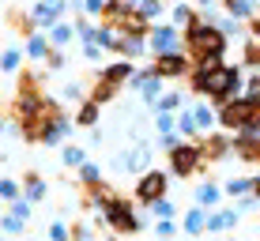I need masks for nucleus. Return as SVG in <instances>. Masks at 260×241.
<instances>
[{
    "mask_svg": "<svg viewBox=\"0 0 260 241\" xmlns=\"http://www.w3.org/2000/svg\"><path fill=\"white\" fill-rule=\"evenodd\" d=\"M185 53L192 57V64H200L208 57H222L226 53V30L219 23L196 19L192 26H185Z\"/></svg>",
    "mask_w": 260,
    "mask_h": 241,
    "instance_id": "1",
    "label": "nucleus"
},
{
    "mask_svg": "<svg viewBox=\"0 0 260 241\" xmlns=\"http://www.w3.org/2000/svg\"><path fill=\"white\" fill-rule=\"evenodd\" d=\"M98 215L110 226V234H117V237H136L143 230V219L136 215V200H124V196H117V200L106 211H98Z\"/></svg>",
    "mask_w": 260,
    "mask_h": 241,
    "instance_id": "2",
    "label": "nucleus"
},
{
    "mask_svg": "<svg viewBox=\"0 0 260 241\" xmlns=\"http://www.w3.org/2000/svg\"><path fill=\"white\" fill-rule=\"evenodd\" d=\"M166 162H170V174H174V177H196L204 166H208V155H204L200 144L181 140V144H174L166 151Z\"/></svg>",
    "mask_w": 260,
    "mask_h": 241,
    "instance_id": "3",
    "label": "nucleus"
},
{
    "mask_svg": "<svg viewBox=\"0 0 260 241\" xmlns=\"http://www.w3.org/2000/svg\"><path fill=\"white\" fill-rule=\"evenodd\" d=\"M170 192V174L166 169H143L136 177V189H132V200L143 203V208H151L155 200H162Z\"/></svg>",
    "mask_w": 260,
    "mask_h": 241,
    "instance_id": "4",
    "label": "nucleus"
},
{
    "mask_svg": "<svg viewBox=\"0 0 260 241\" xmlns=\"http://www.w3.org/2000/svg\"><path fill=\"white\" fill-rule=\"evenodd\" d=\"M151 72H158L162 79H181L192 72V57L181 49H170V53H158L155 64H151Z\"/></svg>",
    "mask_w": 260,
    "mask_h": 241,
    "instance_id": "5",
    "label": "nucleus"
},
{
    "mask_svg": "<svg viewBox=\"0 0 260 241\" xmlns=\"http://www.w3.org/2000/svg\"><path fill=\"white\" fill-rule=\"evenodd\" d=\"M117 196H121V192H117V185H113V181L83 185V208H87V211H106Z\"/></svg>",
    "mask_w": 260,
    "mask_h": 241,
    "instance_id": "6",
    "label": "nucleus"
},
{
    "mask_svg": "<svg viewBox=\"0 0 260 241\" xmlns=\"http://www.w3.org/2000/svg\"><path fill=\"white\" fill-rule=\"evenodd\" d=\"M204 155L208 162H226L234 155V132H204Z\"/></svg>",
    "mask_w": 260,
    "mask_h": 241,
    "instance_id": "7",
    "label": "nucleus"
},
{
    "mask_svg": "<svg viewBox=\"0 0 260 241\" xmlns=\"http://www.w3.org/2000/svg\"><path fill=\"white\" fill-rule=\"evenodd\" d=\"M234 155H238V162H249V166L260 162V136L253 128L234 132Z\"/></svg>",
    "mask_w": 260,
    "mask_h": 241,
    "instance_id": "8",
    "label": "nucleus"
},
{
    "mask_svg": "<svg viewBox=\"0 0 260 241\" xmlns=\"http://www.w3.org/2000/svg\"><path fill=\"white\" fill-rule=\"evenodd\" d=\"M113 166H117V169H124V174H143V169H151V147H132L128 151V155H124V158H113Z\"/></svg>",
    "mask_w": 260,
    "mask_h": 241,
    "instance_id": "9",
    "label": "nucleus"
},
{
    "mask_svg": "<svg viewBox=\"0 0 260 241\" xmlns=\"http://www.w3.org/2000/svg\"><path fill=\"white\" fill-rule=\"evenodd\" d=\"M238 219H241L238 203H234V208H215L208 215V234H226V230L238 226Z\"/></svg>",
    "mask_w": 260,
    "mask_h": 241,
    "instance_id": "10",
    "label": "nucleus"
},
{
    "mask_svg": "<svg viewBox=\"0 0 260 241\" xmlns=\"http://www.w3.org/2000/svg\"><path fill=\"white\" fill-rule=\"evenodd\" d=\"M192 196H196V203H200V208L215 211V208L222 203V196H226V189H222V185H215V181H200Z\"/></svg>",
    "mask_w": 260,
    "mask_h": 241,
    "instance_id": "11",
    "label": "nucleus"
},
{
    "mask_svg": "<svg viewBox=\"0 0 260 241\" xmlns=\"http://www.w3.org/2000/svg\"><path fill=\"white\" fill-rule=\"evenodd\" d=\"M147 46L155 49V53H170V49H177V26H151Z\"/></svg>",
    "mask_w": 260,
    "mask_h": 241,
    "instance_id": "12",
    "label": "nucleus"
},
{
    "mask_svg": "<svg viewBox=\"0 0 260 241\" xmlns=\"http://www.w3.org/2000/svg\"><path fill=\"white\" fill-rule=\"evenodd\" d=\"M208 215H211V211L196 203V208H189V211H185V219H181V230H185L189 237H200L204 230H208Z\"/></svg>",
    "mask_w": 260,
    "mask_h": 241,
    "instance_id": "13",
    "label": "nucleus"
},
{
    "mask_svg": "<svg viewBox=\"0 0 260 241\" xmlns=\"http://www.w3.org/2000/svg\"><path fill=\"white\" fill-rule=\"evenodd\" d=\"M46 177H42L38 174V169H30V174H26L23 177V196H26V200H34V203H42V200H46Z\"/></svg>",
    "mask_w": 260,
    "mask_h": 241,
    "instance_id": "14",
    "label": "nucleus"
},
{
    "mask_svg": "<svg viewBox=\"0 0 260 241\" xmlns=\"http://www.w3.org/2000/svg\"><path fill=\"white\" fill-rule=\"evenodd\" d=\"M117 87H121V83H113V79L98 76V79H94V87H91V102H98V106L113 102V98H117Z\"/></svg>",
    "mask_w": 260,
    "mask_h": 241,
    "instance_id": "15",
    "label": "nucleus"
},
{
    "mask_svg": "<svg viewBox=\"0 0 260 241\" xmlns=\"http://www.w3.org/2000/svg\"><path fill=\"white\" fill-rule=\"evenodd\" d=\"M76 124H79V128H94V124H98V102L87 98V102L79 106V113H76Z\"/></svg>",
    "mask_w": 260,
    "mask_h": 241,
    "instance_id": "16",
    "label": "nucleus"
},
{
    "mask_svg": "<svg viewBox=\"0 0 260 241\" xmlns=\"http://www.w3.org/2000/svg\"><path fill=\"white\" fill-rule=\"evenodd\" d=\"M192 113H196V124H200V132H211V128H215V121H219V113H215L208 102H200Z\"/></svg>",
    "mask_w": 260,
    "mask_h": 241,
    "instance_id": "17",
    "label": "nucleus"
},
{
    "mask_svg": "<svg viewBox=\"0 0 260 241\" xmlns=\"http://www.w3.org/2000/svg\"><path fill=\"white\" fill-rule=\"evenodd\" d=\"M60 162L72 166V169H79V166L87 162V151H83V147H76V144H64V151H60Z\"/></svg>",
    "mask_w": 260,
    "mask_h": 241,
    "instance_id": "18",
    "label": "nucleus"
},
{
    "mask_svg": "<svg viewBox=\"0 0 260 241\" xmlns=\"http://www.w3.org/2000/svg\"><path fill=\"white\" fill-rule=\"evenodd\" d=\"M102 76H106V79H113V83H124V79H132L136 72H132V64H128V60H117V64L102 68Z\"/></svg>",
    "mask_w": 260,
    "mask_h": 241,
    "instance_id": "19",
    "label": "nucleus"
},
{
    "mask_svg": "<svg viewBox=\"0 0 260 241\" xmlns=\"http://www.w3.org/2000/svg\"><path fill=\"white\" fill-rule=\"evenodd\" d=\"M222 189H226V196H234V200H238V196H249V192H253V177H230Z\"/></svg>",
    "mask_w": 260,
    "mask_h": 241,
    "instance_id": "20",
    "label": "nucleus"
},
{
    "mask_svg": "<svg viewBox=\"0 0 260 241\" xmlns=\"http://www.w3.org/2000/svg\"><path fill=\"white\" fill-rule=\"evenodd\" d=\"M26 57H49V42L46 38H38V34H30V38H26Z\"/></svg>",
    "mask_w": 260,
    "mask_h": 241,
    "instance_id": "21",
    "label": "nucleus"
},
{
    "mask_svg": "<svg viewBox=\"0 0 260 241\" xmlns=\"http://www.w3.org/2000/svg\"><path fill=\"white\" fill-rule=\"evenodd\" d=\"M72 34H76V26H68V23H53V26H49V38H53V46H57V49L64 46Z\"/></svg>",
    "mask_w": 260,
    "mask_h": 241,
    "instance_id": "22",
    "label": "nucleus"
},
{
    "mask_svg": "<svg viewBox=\"0 0 260 241\" xmlns=\"http://www.w3.org/2000/svg\"><path fill=\"white\" fill-rule=\"evenodd\" d=\"M79 174V185H94V181H102V166H94V162H83L76 169Z\"/></svg>",
    "mask_w": 260,
    "mask_h": 241,
    "instance_id": "23",
    "label": "nucleus"
},
{
    "mask_svg": "<svg viewBox=\"0 0 260 241\" xmlns=\"http://www.w3.org/2000/svg\"><path fill=\"white\" fill-rule=\"evenodd\" d=\"M8 211H12L15 219H23V222H26V219L34 215V200H26V196H19L15 203H8Z\"/></svg>",
    "mask_w": 260,
    "mask_h": 241,
    "instance_id": "24",
    "label": "nucleus"
},
{
    "mask_svg": "<svg viewBox=\"0 0 260 241\" xmlns=\"http://www.w3.org/2000/svg\"><path fill=\"white\" fill-rule=\"evenodd\" d=\"M226 8H230V15H234V19H245V15L256 12L253 0H226Z\"/></svg>",
    "mask_w": 260,
    "mask_h": 241,
    "instance_id": "25",
    "label": "nucleus"
},
{
    "mask_svg": "<svg viewBox=\"0 0 260 241\" xmlns=\"http://www.w3.org/2000/svg\"><path fill=\"white\" fill-rule=\"evenodd\" d=\"M46 241H72V226H64V222L53 219L49 230H46Z\"/></svg>",
    "mask_w": 260,
    "mask_h": 241,
    "instance_id": "26",
    "label": "nucleus"
},
{
    "mask_svg": "<svg viewBox=\"0 0 260 241\" xmlns=\"http://www.w3.org/2000/svg\"><path fill=\"white\" fill-rule=\"evenodd\" d=\"M181 106H185L181 94H162V98L155 102V110H158V113H174V110H181Z\"/></svg>",
    "mask_w": 260,
    "mask_h": 241,
    "instance_id": "27",
    "label": "nucleus"
},
{
    "mask_svg": "<svg viewBox=\"0 0 260 241\" xmlns=\"http://www.w3.org/2000/svg\"><path fill=\"white\" fill-rule=\"evenodd\" d=\"M177 128H181L185 136H196V132H200V124H196V113H192V110H189V113L177 110Z\"/></svg>",
    "mask_w": 260,
    "mask_h": 241,
    "instance_id": "28",
    "label": "nucleus"
},
{
    "mask_svg": "<svg viewBox=\"0 0 260 241\" xmlns=\"http://www.w3.org/2000/svg\"><path fill=\"white\" fill-rule=\"evenodd\" d=\"M0 196H4V203H15L23 196V185L12 181V177H4V185H0Z\"/></svg>",
    "mask_w": 260,
    "mask_h": 241,
    "instance_id": "29",
    "label": "nucleus"
},
{
    "mask_svg": "<svg viewBox=\"0 0 260 241\" xmlns=\"http://www.w3.org/2000/svg\"><path fill=\"white\" fill-rule=\"evenodd\" d=\"M147 211H151L155 219H174V215H177V208H174V203L166 200V196H162V200H155V203H151Z\"/></svg>",
    "mask_w": 260,
    "mask_h": 241,
    "instance_id": "30",
    "label": "nucleus"
},
{
    "mask_svg": "<svg viewBox=\"0 0 260 241\" xmlns=\"http://www.w3.org/2000/svg\"><path fill=\"white\" fill-rule=\"evenodd\" d=\"M151 230H155V237H162V241H174V237H177V226H174V219H158Z\"/></svg>",
    "mask_w": 260,
    "mask_h": 241,
    "instance_id": "31",
    "label": "nucleus"
},
{
    "mask_svg": "<svg viewBox=\"0 0 260 241\" xmlns=\"http://www.w3.org/2000/svg\"><path fill=\"white\" fill-rule=\"evenodd\" d=\"M196 19H200V15H196L192 8H185V4H177V8H174V23H177V26H192Z\"/></svg>",
    "mask_w": 260,
    "mask_h": 241,
    "instance_id": "32",
    "label": "nucleus"
},
{
    "mask_svg": "<svg viewBox=\"0 0 260 241\" xmlns=\"http://www.w3.org/2000/svg\"><path fill=\"white\" fill-rule=\"evenodd\" d=\"M23 226H26V222H23V219H15V215H12V211H8V215H4V234H8V237H15V234H23Z\"/></svg>",
    "mask_w": 260,
    "mask_h": 241,
    "instance_id": "33",
    "label": "nucleus"
},
{
    "mask_svg": "<svg viewBox=\"0 0 260 241\" xmlns=\"http://www.w3.org/2000/svg\"><path fill=\"white\" fill-rule=\"evenodd\" d=\"M155 128H158V136H162V132H174V128H177V117H174V113H158V117H155Z\"/></svg>",
    "mask_w": 260,
    "mask_h": 241,
    "instance_id": "34",
    "label": "nucleus"
},
{
    "mask_svg": "<svg viewBox=\"0 0 260 241\" xmlns=\"http://www.w3.org/2000/svg\"><path fill=\"white\" fill-rule=\"evenodd\" d=\"M19 60H23L19 49H8V53H4V68H8V72H15V68H19Z\"/></svg>",
    "mask_w": 260,
    "mask_h": 241,
    "instance_id": "35",
    "label": "nucleus"
},
{
    "mask_svg": "<svg viewBox=\"0 0 260 241\" xmlns=\"http://www.w3.org/2000/svg\"><path fill=\"white\" fill-rule=\"evenodd\" d=\"M49 68H60V64H64V53H60V49H49Z\"/></svg>",
    "mask_w": 260,
    "mask_h": 241,
    "instance_id": "36",
    "label": "nucleus"
},
{
    "mask_svg": "<svg viewBox=\"0 0 260 241\" xmlns=\"http://www.w3.org/2000/svg\"><path fill=\"white\" fill-rule=\"evenodd\" d=\"M64 98H72V102H76V98H79V83H68V87H64Z\"/></svg>",
    "mask_w": 260,
    "mask_h": 241,
    "instance_id": "37",
    "label": "nucleus"
},
{
    "mask_svg": "<svg viewBox=\"0 0 260 241\" xmlns=\"http://www.w3.org/2000/svg\"><path fill=\"white\" fill-rule=\"evenodd\" d=\"M253 192H256V196H260V174H256V177H253Z\"/></svg>",
    "mask_w": 260,
    "mask_h": 241,
    "instance_id": "38",
    "label": "nucleus"
},
{
    "mask_svg": "<svg viewBox=\"0 0 260 241\" xmlns=\"http://www.w3.org/2000/svg\"><path fill=\"white\" fill-rule=\"evenodd\" d=\"M106 241H117V234H110V237H106Z\"/></svg>",
    "mask_w": 260,
    "mask_h": 241,
    "instance_id": "39",
    "label": "nucleus"
},
{
    "mask_svg": "<svg viewBox=\"0 0 260 241\" xmlns=\"http://www.w3.org/2000/svg\"><path fill=\"white\" fill-rule=\"evenodd\" d=\"M23 241H30V237H23Z\"/></svg>",
    "mask_w": 260,
    "mask_h": 241,
    "instance_id": "40",
    "label": "nucleus"
}]
</instances>
